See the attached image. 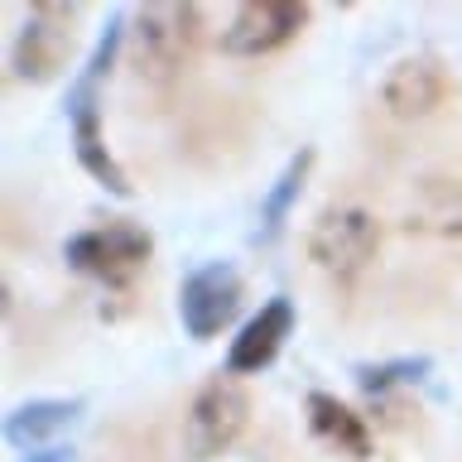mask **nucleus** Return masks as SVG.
I'll return each mask as SVG.
<instances>
[{
	"instance_id": "4468645a",
	"label": "nucleus",
	"mask_w": 462,
	"mask_h": 462,
	"mask_svg": "<svg viewBox=\"0 0 462 462\" xmlns=\"http://www.w3.org/2000/svg\"><path fill=\"white\" fill-rule=\"evenodd\" d=\"M309 169H313V150H299L284 164L280 179H274V188L265 193V202H260V236H265V241L284 226V217H289V208H294V198H299L303 179H309Z\"/></svg>"
},
{
	"instance_id": "2eb2a0df",
	"label": "nucleus",
	"mask_w": 462,
	"mask_h": 462,
	"mask_svg": "<svg viewBox=\"0 0 462 462\" xmlns=\"http://www.w3.org/2000/svg\"><path fill=\"white\" fill-rule=\"evenodd\" d=\"M424 371H429V356H404V361H385V366H361L356 381L366 395H385V390H395V385L419 381Z\"/></svg>"
},
{
	"instance_id": "1a4fd4ad",
	"label": "nucleus",
	"mask_w": 462,
	"mask_h": 462,
	"mask_svg": "<svg viewBox=\"0 0 462 462\" xmlns=\"http://www.w3.org/2000/svg\"><path fill=\"white\" fill-rule=\"evenodd\" d=\"M443 92H448V72H443L439 58H429V53L400 58V63L385 72V87H381L385 106L395 116H404V121H410V116H429L443 101Z\"/></svg>"
},
{
	"instance_id": "39448f33",
	"label": "nucleus",
	"mask_w": 462,
	"mask_h": 462,
	"mask_svg": "<svg viewBox=\"0 0 462 462\" xmlns=\"http://www.w3.org/2000/svg\"><path fill=\"white\" fill-rule=\"evenodd\" d=\"M375 245H381V226L366 208H328L309 231V255L318 260V270L337 280H356L375 260Z\"/></svg>"
},
{
	"instance_id": "f03ea898",
	"label": "nucleus",
	"mask_w": 462,
	"mask_h": 462,
	"mask_svg": "<svg viewBox=\"0 0 462 462\" xmlns=\"http://www.w3.org/2000/svg\"><path fill=\"white\" fill-rule=\"evenodd\" d=\"M198 43V5H179V0H159V5H140L135 29H130V68L140 82L169 87L179 78Z\"/></svg>"
},
{
	"instance_id": "0eeeda50",
	"label": "nucleus",
	"mask_w": 462,
	"mask_h": 462,
	"mask_svg": "<svg viewBox=\"0 0 462 462\" xmlns=\"http://www.w3.org/2000/svg\"><path fill=\"white\" fill-rule=\"evenodd\" d=\"M241 313V274L226 265V260H212V265L193 270L179 289V318L188 328V337L208 342L217 337L231 318Z\"/></svg>"
},
{
	"instance_id": "6e6552de",
	"label": "nucleus",
	"mask_w": 462,
	"mask_h": 462,
	"mask_svg": "<svg viewBox=\"0 0 462 462\" xmlns=\"http://www.w3.org/2000/svg\"><path fill=\"white\" fill-rule=\"evenodd\" d=\"M303 24H309V5H299V0H245L231 14L222 49L236 58H260V53L284 49Z\"/></svg>"
},
{
	"instance_id": "ddd939ff",
	"label": "nucleus",
	"mask_w": 462,
	"mask_h": 462,
	"mask_svg": "<svg viewBox=\"0 0 462 462\" xmlns=\"http://www.w3.org/2000/svg\"><path fill=\"white\" fill-rule=\"evenodd\" d=\"M410 226L439 231V236H453V231H462V188H457V183H443V179L424 183V188H419V198H414Z\"/></svg>"
},
{
	"instance_id": "423d86ee",
	"label": "nucleus",
	"mask_w": 462,
	"mask_h": 462,
	"mask_svg": "<svg viewBox=\"0 0 462 462\" xmlns=\"http://www.w3.org/2000/svg\"><path fill=\"white\" fill-rule=\"evenodd\" d=\"M245 410H251V400H245V390L236 381H226V375L208 381L198 390L193 410H188L183 453L193 462H212L217 453H226L236 443V433L245 429Z\"/></svg>"
},
{
	"instance_id": "9d476101",
	"label": "nucleus",
	"mask_w": 462,
	"mask_h": 462,
	"mask_svg": "<svg viewBox=\"0 0 462 462\" xmlns=\"http://www.w3.org/2000/svg\"><path fill=\"white\" fill-rule=\"evenodd\" d=\"M294 332V303L289 299H270L251 323L241 328V337L231 342L226 352V375H245V371H260L280 356L284 337Z\"/></svg>"
},
{
	"instance_id": "f8f14e48",
	"label": "nucleus",
	"mask_w": 462,
	"mask_h": 462,
	"mask_svg": "<svg viewBox=\"0 0 462 462\" xmlns=\"http://www.w3.org/2000/svg\"><path fill=\"white\" fill-rule=\"evenodd\" d=\"M78 419V400H29L5 419V439L10 443H43L53 439L58 429H68Z\"/></svg>"
},
{
	"instance_id": "dca6fc26",
	"label": "nucleus",
	"mask_w": 462,
	"mask_h": 462,
	"mask_svg": "<svg viewBox=\"0 0 462 462\" xmlns=\"http://www.w3.org/2000/svg\"><path fill=\"white\" fill-rule=\"evenodd\" d=\"M24 462H72V453H63V448H49V453H34V457H24Z\"/></svg>"
},
{
	"instance_id": "20e7f679",
	"label": "nucleus",
	"mask_w": 462,
	"mask_h": 462,
	"mask_svg": "<svg viewBox=\"0 0 462 462\" xmlns=\"http://www.w3.org/2000/svg\"><path fill=\"white\" fill-rule=\"evenodd\" d=\"M72 24H78V10L72 5H63V0H39L24 14L20 39H14V53H10L14 78L20 82H53L72 53V34H78Z\"/></svg>"
},
{
	"instance_id": "7ed1b4c3",
	"label": "nucleus",
	"mask_w": 462,
	"mask_h": 462,
	"mask_svg": "<svg viewBox=\"0 0 462 462\" xmlns=\"http://www.w3.org/2000/svg\"><path fill=\"white\" fill-rule=\"evenodd\" d=\"M150 251H154V236L135 222H106V226H92V231H78L63 255L78 274H92V280L111 284V289H125L135 274L150 265Z\"/></svg>"
},
{
	"instance_id": "9b49d317",
	"label": "nucleus",
	"mask_w": 462,
	"mask_h": 462,
	"mask_svg": "<svg viewBox=\"0 0 462 462\" xmlns=\"http://www.w3.org/2000/svg\"><path fill=\"white\" fill-rule=\"evenodd\" d=\"M309 424L323 443H332L346 457H371V433L361 424V414H352L337 395H309Z\"/></svg>"
},
{
	"instance_id": "f257e3e1",
	"label": "nucleus",
	"mask_w": 462,
	"mask_h": 462,
	"mask_svg": "<svg viewBox=\"0 0 462 462\" xmlns=\"http://www.w3.org/2000/svg\"><path fill=\"white\" fill-rule=\"evenodd\" d=\"M121 43H125V24H121V20H111V24H106V34H101V39H97V49H92V63H87V68H82V78L68 87V121H72V140H78L82 169L92 173V179L106 188V193L130 198L125 169L116 164L111 150H106V140H101V111H97V82L106 78V68L116 63Z\"/></svg>"
}]
</instances>
